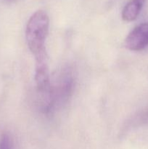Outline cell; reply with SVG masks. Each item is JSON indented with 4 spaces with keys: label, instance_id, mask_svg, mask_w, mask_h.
Returning <instances> with one entry per match:
<instances>
[{
    "label": "cell",
    "instance_id": "obj_1",
    "mask_svg": "<svg viewBox=\"0 0 148 149\" xmlns=\"http://www.w3.org/2000/svg\"><path fill=\"white\" fill-rule=\"evenodd\" d=\"M49 18L44 10L35 12L28 21L26 38L28 47L35 61L48 60L46 39L49 33Z\"/></svg>",
    "mask_w": 148,
    "mask_h": 149
},
{
    "label": "cell",
    "instance_id": "obj_2",
    "mask_svg": "<svg viewBox=\"0 0 148 149\" xmlns=\"http://www.w3.org/2000/svg\"><path fill=\"white\" fill-rule=\"evenodd\" d=\"M125 46L131 51H139L148 46V23L136 26L127 36Z\"/></svg>",
    "mask_w": 148,
    "mask_h": 149
},
{
    "label": "cell",
    "instance_id": "obj_3",
    "mask_svg": "<svg viewBox=\"0 0 148 149\" xmlns=\"http://www.w3.org/2000/svg\"><path fill=\"white\" fill-rule=\"evenodd\" d=\"M145 0H131L126 4L122 11V18L127 22L136 20L139 16Z\"/></svg>",
    "mask_w": 148,
    "mask_h": 149
},
{
    "label": "cell",
    "instance_id": "obj_4",
    "mask_svg": "<svg viewBox=\"0 0 148 149\" xmlns=\"http://www.w3.org/2000/svg\"><path fill=\"white\" fill-rule=\"evenodd\" d=\"M0 149H12L11 143L7 135H3L0 140Z\"/></svg>",
    "mask_w": 148,
    "mask_h": 149
}]
</instances>
